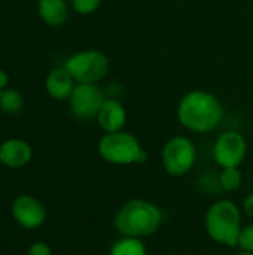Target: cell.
<instances>
[{"mask_svg":"<svg viewBox=\"0 0 253 255\" xmlns=\"http://www.w3.org/2000/svg\"><path fill=\"white\" fill-rule=\"evenodd\" d=\"M176 115L186 130L203 134L219 127L224 120V108L213 93L192 90L180 99Z\"/></svg>","mask_w":253,"mask_h":255,"instance_id":"obj_1","label":"cell"},{"mask_svg":"<svg viewBox=\"0 0 253 255\" xmlns=\"http://www.w3.org/2000/svg\"><path fill=\"white\" fill-rule=\"evenodd\" d=\"M163 221L164 212L155 203L145 199H131L118 209L113 226L121 236L143 239L157 233Z\"/></svg>","mask_w":253,"mask_h":255,"instance_id":"obj_2","label":"cell"},{"mask_svg":"<svg viewBox=\"0 0 253 255\" xmlns=\"http://www.w3.org/2000/svg\"><path fill=\"white\" fill-rule=\"evenodd\" d=\"M206 232L212 241L225 245L237 247L239 233L242 230V211L240 208L227 199L215 202L206 212Z\"/></svg>","mask_w":253,"mask_h":255,"instance_id":"obj_3","label":"cell"},{"mask_svg":"<svg viewBox=\"0 0 253 255\" xmlns=\"http://www.w3.org/2000/svg\"><path fill=\"white\" fill-rule=\"evenodd\" d=\"M97 151L104 161L116 166L139 164L148 160V152L140 140L125 130L104 133L97 143Z\"/></svg>","mask_w":253,"mask_h":255,"instance_id":"obj_4","label":"cell"},{"mask_svg":"<svg viewBox=\"0 0 253 255\" xmlns=\"http://www.w3.org/2000/svg\"><path fill=\"white\" fill-rule=\"evenodd\" d=\"M64 67L76 84H97L107 76L110 63L101 51L86 49L70 55L66 60Z\"/></svg>","mask_w":253,"mask_h":255,"instance_id":"obj_5","label":"cell"},{"mask_svg":"<svg viewBox=\"0 0 253 255\" xmlns=\"http://www.w3.org/2000/svg\"><path fill=\"white\" fill-rule=\"evenodd\" d=\"M197 161V148L186 136H173L161 151V163L170 176H185Z\"/></svg>","mask_w":253,"mask_h":255,"instance_id":"obj_6","label":"cell"},{"mask_svg":"<svg viewBox=\"0 0 253 255\" xmlns=\"http://www.w3.org/2000/svg\"><path fill=\"white\" fill-rule=\"evenodd\" d=\"M248 154V142L240 131L221 133L213 143V158L221 169L239 167Z\"/></svg>","mask_w":253,"mask_h":255,"instance_id":"obj_7","label":"cell"},{"mask_svg":"<svg viewBox=\"0 0 253 255\" xmlns=\"http://www.w3.org/2000/svg\"><path fill=\"white\" fill-rule=\"evenodd\" d=\"M106 96L97 84H76L69 102L72 114L81 121H91L97 118Z\"/></svg>","mask_w":253,"mask_h":255,"instance_id":"obj_8","label":"cell"},{"mask_svg":"<svg viewBox=\"0 0 253 255\" xmlns=\"http://www.w3.org/2000/svg\"><path fill=\"white\" fill-rule=\"evenodd\" d=\"M12 217L13 220L27 230L39 229L46 220V209L42 202L36 197L22 194L18 196L12 203Z\"/></svg>","mask_w":253,"mask_h":255,"instance_id":"obj_9","label":"cell"},{"mask_svg":"<svg viewBox=\"0 0 253 255\" xmlns=\"http://www.w3.org/2000/svg\"><path fill=\"white\" fill-rule=\"evenodd\" d=\"M97 124L104 133L124 130L127 124V111L118 99H106L97 114Z\"/></svg>","mask_w":253,"mask_h":255,"instance_id":"obj_10","label":"cell"},{"mask_svg":"<svg viewBox=\"0 0 253 255\" xmlns=\"http://www.w3.org/2000/svg\"><path fill=\"white\" fill-rule=\"evenodd\" d=\"M33 149L22 139H7L0 145V163L10 169L24 167L31 161Z\"/></svg>","mask_w":253,"mask_h":255,"instance_id":"obj_11","label":"cell"},{"mask_svg":"<svg viewBox=\"0 0 253 255\" xmlns=\"http://www.w3.org/2000/svg\"><path fill=\"white\" fill-rule=\"evenodd\" d=\"M45 87L48 94L55 100H69L75 87L76 81L67 72L66 67H55L52 69L45 81Z\"/></svg>","mask_w":253,"mask_h":255,"instance_id":"obj_12","label":"cell"},{"mask_svg":"<svg viewBox=\"0 0 253 255\" xmlns=\"http://www.w3.org/2000/svg\"><path fill=\"white\" fill-rule=\"evenodd\" d=\"M39 16L51 27H60L69 16V6L66 0H39Z\"/></svg>","mask_w":253,"mask_h":255,"instance_id":"obj_13","label":"cell"},{"mask_svg":"<svg viewBox=\"0 0 253 255\" xmlns=\"http://www.w3.org/2000/svg\"><path fill=\"white\" fill-rule=\"evenodd\" d=\"M110 255H148V251L142 239L122 236L112 245Z\"/></svg>","mask_w":253,"mask_h":255,"instance_id":"obj_14","label":"cell"},{"mask_svg":"<svg viewBox=\"0 0 253 255\" xmlns=\"http://www.w3.org/2000/svg\"><path fill=\"white\" fill-rule=\"evenodd\" d=\"M218 182H219V187L224 191H228V193L237 191L242 187L243 173H242V170L239 167H227V169H222L221 173H219Z\"/></svg>","mask_w":253,"mask_h":255,"instance_id":"obj_15","label":"cell"},{"mask_svg":"<svg viewBox=\"0 0 253 255\" xmlns=\"http://www.w3.org/2000/svg\"><path fill=\"white\" fill-rule=\"evenodd\" d=\"M22 96L12 88H4L0 94V108L6 114H18L22 109Z\"/></svg>","mask_w":253,"mask_h":255,"instance_id":"obj_16","label":"cell"},{"mask_svg":"<svg viewBox=\"0 0 253 255\" xmlns=\"http://www.w3.org/2000/svg\"><path fill=\"white\" fill-rule=\"evenodd\" d=\"M70 1H72L75 12L81 15H91L101 4V0H70Z\"/></svg>","mask_w":253,"mask_h":255,"instance_id":"obj_17","label":"cell"},{"mask_svg":"<svg viewBox=\"0 0 253 255\" xmlns=\"http://www.w3.org/2000/svg\"><path fill=\"white\" fill-rule=\"evenodd\" d=\"M237 247L242 251H251L253 253V224H248L242 227L237 239Z\"/></svg>","mask_w":253,"mask_h":255,"instance_id":"obj_18","label":"cell"},{"mask_svg":"<svg viewBox=\"0 0 253 255\" xmlns=\"http://www.w3.org/2000/svg\"><path fill=\"white\" fill-rule=\"evenodd\" d=\"M27 255H52V250L45 242H36L28 248Z\"/></svg>","mask_w":253,"mask_h":255,"instance_id":"obj_19","label":"cell"},{"mask_svg":"<svg viewBox=\"0 0 253 255\" xmlns=\"http://www.w3.org/2000/svg\"><path fill=\"white\" fill-rule=\"evenodd\" d=\"M243 211H245V214H246L249 218H252L253 220V193H251V194L245 199V202H243Z\"/></svg>","mask_w":253,"mask_h":255,"instance_id":"obj_20","label":"cell"},{"mask_svg":"<svg viewBox=\"0 0 253 255\" xmlns=\"http://www.w3.org/2000/svg\"><path fill=\"white\" fill-rule=\"evenodd\" d=\"M7 82H9V76L6 75V72L0 70V90H1V91L6 88Z\"/></svg>","mask_w":253,"mask_h":255,"instance_id":"obj_21","label":"cell"},{"mask_svg":"<svg viewBox=\"0 0 253 255\" xmlns=\"http://www.w3.org/2000/svg\"><path fill=\"white\" fill-rule=\"evenodd\" d=\"M237 255H253V253H251V251H240Z\"/></svg>","mask_w":253,"mask_h":255,"instance_id":"obj_22","label":"cell"},{"mask_svg":"<svg viewBox=\"0 0 253 255\" xmlns=\"http://www.w3.org/2000/svg\"><path fill=\"white\" fill-rule=\"evenodd\" d=\"M0 94H1V90H0Z\"/></svg>","mask_w":253,"mask_h":255,"instance_id":"obj_23","label":"cell"}]
</instances>
